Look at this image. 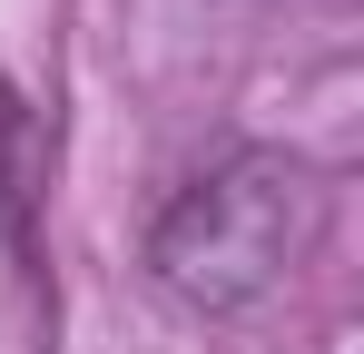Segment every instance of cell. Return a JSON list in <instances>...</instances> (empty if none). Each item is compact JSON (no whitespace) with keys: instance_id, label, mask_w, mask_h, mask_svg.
Returning a JSON list of instances; mask_svg holds the SVG:
<instances>
[{"instance_id":"1","label":"cell","mask_w":364,"mask_h":354,"mask_svg":"<svg viewBox=\"0 0 364 354\" xmlns=\"http://www.w3.org/2000/svg\"><path fill=\"white\" fill-rule=\"evenodd\" d=\"M335 187L296 148H227L197 168L148 227V286L187 315H256L266 295L325 246Z\"/></svg>"},{"instance_id":"2","label":"cell","mask_w":364,"mask_h":354,"mask_svg":"<svg viewBox=\"0 0 364 354\" xmlns=\"http://www.w3.org/2000/svg\"><path fill=\"white\" fill-rule=\"evenodd\" d=\"M30 227H40V118L0 79V236L20 266H30Z\"/></svg>"}]
</instances>
